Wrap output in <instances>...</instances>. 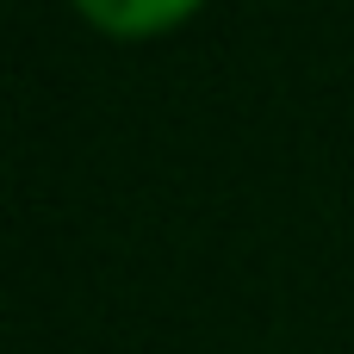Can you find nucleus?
<instances>
[{
    "mask_svg": "<svg viewBox=\"0 0 354 354\" xmlns=\"http://www.w3.org/2000/svg\"><path fill=\"white\" fill-rule=\"evenodd\" d=\"M199 6L205 0H75V12L106 37H162Z\"/></svg>",
    "mask_w": 354,
    "mask_h": 354,
    "instance_id": "f257e3e1",
    "label": "nucleus"
}]
</instances>
